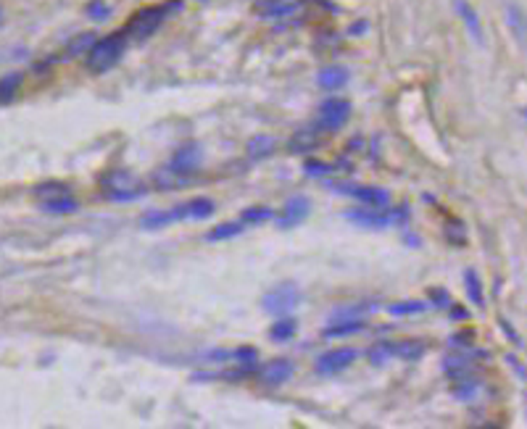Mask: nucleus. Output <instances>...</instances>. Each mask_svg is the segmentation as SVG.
<instances>
[{
	"mask_svg": "<svg viewBox=\"0 0 527 429\" xmlns=\"http://www.w3.org/2000/svg\"><path fill=\"white\" fill-rule=\"evenodd\" d=\"M424 351H427V345H424L422 340H401V343H393V356H396V358H404V361L422 358Z\"/></svg>",
	"mask_w": 527,
	"mask_h": 429,
	"instance_id": "nucleus-23",
	"label": "nucleus"
},
{
	"mask_svg": "<svg viewBox=\"0 0 527 429\" xmlns=\"http://www.w3.org/2000/svg\"><path fill=\"white\" fill-rule=\"evenodd\" d=\"M40 208H43L45 214H77L79 211V203L71 197V192L66 195H58V197H51V200H40Z\"/></svg>",
	"mask_w": 527,
	"mask_h": 429,
	"instance_id": "nucleus-22",
	"label": "nucleus"
},
{
	"mask_svg": "<svg viewBox=\"0 0 527 429\" xmlns=\"http://www.w3.org/2000/svg\"><path fill=\"white\" fill-rule=\"evenodd\" d=\"M329 187L340 192V195H351L356 197L359 203L369 208H388L390 206V195L388 190L382 187H367V185H340V182H332Z\"/></svg>",
	"mask_w": 527,
	"mask_h": 429,
	"instance_id": "nucleus-7",
	"label": "nucleus"
},
{
	"mask_svg": "<svg viewBox=\"0 0 527 429\" xmlns=\"http://www.w3.org/2000/svg\"><path fill=\"white\" fill-rule=\"evenodd\" d=\"M388 358H393V343L390 340H380L369 348V361L374 366H382Z\"/></svg>",
	"mask_w": 527,
	"mask_h": 429,
	"instance_id": "nucleus-31",
	"label": "nucleus"
},
{
	"mask_svg": "<svg viewBox=\"0 0 527 429\" xmlns=\"http://www.w3.org/2000/svg\"><path fill=\"white\" fill-rule=\"evenodd\" d=\"M346 219L348 222L359 224L364 229H388V227H404L409 219V206L398 208H369V206H362V208H354V211H346Z\"/></svg>",
	"mask_w": 527,
	"mask_h": 429,
	"instance_id": "nucleus-3",
	"label": "nucleus"
},
{
	"mask_svg": "<svg viewBox=\"0 0 527 429\" xmlns=\"http://www.w3.org/2000/svg\"><path fill=\"white\" fill-rule=\"evenodd\" d=\"M348 77H351V71H348L346 66H340V63H329V66L319 69V74H317V85H319L322 90H340V87L348 82Z\"/></svg>",
	"mask_w": 527,
	"mask_h": 429,
	"instance_id": "nucleus-17",
	"label": "nucleus"
},
{
	"mask_svg": "<svg viewBox=\"0 0 527 429\" xmlns=\"http://www.w3.org/2000/svg\"><path fill=\"white\" fill-rule=\"evenodd\" d=\"M309 214H312V200L306 195H293L287 197L285 206H282V214L275 216V219L280 229H290V227H298Z\"/></svg>",
	"mask_w": 527,
	"mask_h": 429,
	"instance_id": "nucleus-11",
	"label": "nucleus"
},
{
	"mask_svg": "<svg viewBox=\"0 0 527 429\" xmlns=\"http://www.w3.org/2000/svg\"><path fill=\"white\" fill-rule=\"evenodd\" d=\"M277 153V138L275 135H253L248 143H245V155L251 161H267Z\"/></svg>",
	"mask_w": 527,
	"mask_h": 429,
	"instance_id": "nucleus-13",
	"label": "nucleus"
},
{
	"mask_svg": "<svg viewBox=\"0 0 527 429\" xmlns=\"http://www.w3.org/2000/svg\"><path fill=\"white\" fill-rule=\"evenodd\" d=\"M501 326H503V332H506V337H509L511 343L522 345V337H519L517 332H514V329H511V326H509V321H506V319H501Z\"/></svg>",
	"mask_w": 527,
	"mask_h": 429,
	"instance_id": "nucleus-39",
	"label": "nucleus"
},
{
	"mask_svg": "<svg viewBox=\"0 0 527 429\" xmlns=\"http://www.w3.org/2000/svg\"><path fill=\"white\" fill-rule=\"evenodd\" d=\"M359 358V351L354 348H335L329 353H322L317 363H314V371L322 374V377H329V374H340L343 369H348L354 361Z\"/></svg>",
	"mask_w": 527,
	"mask_h": 429,
	"instance_id": "nucleus-10",
	"label": "nucleus"
},
{
	"mask_svg": "<svg viewBox=\"0 0 527 429\" xmlns=\"http://www.w3.org/2000/svg\"><path fill=\"white\" fill-rule=\"evenodd\" d=\"M472 343H475V332H469V329L459 332V337H451V345H456V348H464V345H472Z\"/></svg>",
	"mask_w": 527,
	"mask_h": 429,
	"instance_id": "nucleus-37",
	"label": "nucleus"
},
{
	"mask_svg": "<svg viewBox=\"0 0 527 429\" xmlns=\"http://www.w3.org/2000/svg\"><path fill=\"white\" fill-rule=\"evenodd\" d=\"M454 387H451V393L456 395L459 400H472L477 393H480V387H483V382L477 377H472L469 371H461V374H454Z\"/></svg>",
	"mask_w": 527,
	"mask_h": 429,
	"instance_id": "nucleus-18",
	"label": "nucleus"
},
{
	"mask_svg": "<svg viewBox=\"0 0 527 429\" xmlns=\"http://www.w3.org/2000/svg\"><path fill=\"white\" fill-rule=\"evenodd\" d=\"M169 224H174L172 208H150V211H145V214L140 216V229H145V232L164 229Z\"/></svg>",
	"mask_w": 527,
	"mask_h": 429,
	"instance_id": "nucleus-19",
	"label": "nucleus"
},
{
	"mask_svg": "<svg viewBox=\"0 0 527 429\" xmlns=\"http://www.w3.org/2000/svg\"><path fill=\"white\" fill-rule=\"evenodd\" d=\"M301 303V292L295 284H280V287H272V290L261 298V309L267 311L269 316H287L293 314Z\"/></svg>",
	"mask_w": 527,
	"mask_h": 429,
	"instance_id": "nucleus-5",
	"label": "nucleus"
},
{
	"mask_svg": "<svg viewBox=\"0 0 527 429\" xmlns=\"http://www.w3.org/2000/svg\"><path fill=\"white\" fill-rule=\"evenodd\" d=\"M256 371H259L261 385L280 387V385H285L287 379L295 374V363L290 358H272V361H267L264 366H259Z\"/></svg>",
	"mask_w": 527,
	"mask_h": 429,
	"instance_id": "nucleus-12",
	"label": "nucleus"
},
{
	"mask_svg": "<svg viewBox=\"0 0 527 429\" xmlns=\"http://www.w3.org/2000/svg\"><path fill=\"white\" fill-rule=\"evenodd\" d=\"M275 219V211L267 206H251V208H242L240 214V222L248 227V224H264V222H272Z\"/></svg>",
	"mask_w": 527,
	"mask_h": 429,
	"instance_id": "nucleus-29",
	"label": "nucleus"
},
{
	"mask_svg": "<svg viewBox=\"0 0 527 429\" xmlns=\"http://www.w3.org/2000/svg\"><path fill=\"white\" fill-rule=\"evenodd\" d=\"M449 316L454 319V321H467L469 319V311L467 309H461V306H449Z\"/></svg>",
	"mask_w": 527,
	"mask_h": 429,
	"instance_id": "nucleus-38",
	"label": "nucleus"
},
{
	"mask_svg": "<svg viewBox=\"0 0 527 429\" xmlns=\"http://www.w3.org/2000/svg\"><path fill=\"white\" fill-rule=\"evenodd\" d=\"M200 163H203V148H200L198 143H185V145H180L174 150L166 166H169L174 174L190 177V174H195L200 169Z\"/></svg>",
	"mask_w": 527,
	"mask_h": 429,
	"instance_id": "nucleus-8",
	"label": "nucleus"
},
{
	"mask_svg": "<svg viewBox=\"0 0 527 429\" xmlns=\"http://www.w3.org/2000/svg\"><path fill=\"white\" fill-rule=\"evenodd\" d=\"M66 192H71V190H69V185H63V182H43V185H37V187L32 190V195H35L37 203H40V200L58 197V195H66Z\"/></svg>",
	"mask_w": 527,
	"mask_h": 429,
	"instance_id": "nucleus-27",
	"label": "nucleus"
},
{
	"mask_svg": "<svg viewBox=\"0 0 527 429\" xmlns=\"http://www.w3.org/2000/svg\"><path fill=\"white\" fill-rule=\"evenodd\" d=\"M351 116V103L343 100V98H327L324 103L319 105V113H317V127L322 132H337L343 127Z\"/></svg>",
	"mask_w": 527,
	"mask_h": 429,
	"instance_id": "nucleus-6",
	"label": "nucleus"
},
{
	"mask_svg": "<svg viewBox=\"0 0 527 429\" xmlns=\"http://www.w3.org/2000/svg\"><path fill=\"white\" fill-rule=\"evenodd\" d=\"M506 19H509V26L514 37H517L519 45H525V16H522V9H519L517 3H509L506 6Z\"/></svg>",
	"mask_w": 527,
	"mask_h": 429,
	"instance_id": "nucleus-28",
	"label": "nucleus"
},
{
	"mask_svg": "<svg viewBox=\"0 0 527 429\" xmlns=\"http://www.w3.org/2000/svg\"><path fill=\"white\" fill-rule=\"evenodd\" d=\"M174 222H206L216 214V203L206 195H195L172 208Z\"/></svg>",
	"mask_w": 527,
	"mask_h": 429,
	"instance_id": "nucleus-9",
	"label": "nucleus"
},
{
	"mask_svg": "<svg viewBox=\"0 0 527 429\" xmlns=\"http://www.w3.org/2000/svg\"><path fill=\"white\" fill-rule=\"evenodd\" d=\"M124 51H127V32L124 29L111 32L106 37H98L96 43L90 45V51H87V69L96 71V74H106V71H111L119 63Z\"/></svg>",
	"mask_w": 527,
	"mask_h": 429,
	"instance_id": "nucleus-1",
	"label": "nucleus"
},
{
	"mask_svg": "<svg viewBox=\"0 0 527 429\" xmlns=\"http://www.w3.org/2000/svg\"><path fill=\"white\" fill-rule=\"evenodd\" d=\"M424 309H427L424 301H398V303H390L388 314L390 316H414V314H422Z\"/></svg>",
	"mask_w": 527,
	"mask_h": 429,
	"instance_id": "nucleus-30",
	"label": "nucleus"
},
{
	"mask_svg": "<svg viewBox=\"0 0 527 429\" xmlns=\"http://www.w3.org/2000/svg\"><path fill=\"white\" fill-rule=\"evenodd\" d=\"M96 40H98L96 32H85V35H79L77 40H74V43L66 48V53H69V56H79V53L90 51V45L96 43Z\"/></svg>",
	"mask_w": 527,
	"mask_h": 429,
	"instance_id": "nucleus-34",
	"label": "nucleus"
},
{
	"mask_svg": "<svg viewBox=\"0 0 527 429\" xmlns=\"http://www.w3.org/2000/svg\"><path fill=\"white\" fill-rule=\"evenodd\" d=\"M85 14L93 21H106V19H111V6L106 0H90L85 6Z\"/></svg>",
	"mask_w": 527,
	"mask_h": 429,
	"instance_id": "nucleus-33",
	"label": "nucleus"
},
{
	"mask_svg": "<svg viewBox=\"0 0 527 429\" xmlns=\"http://www.w3.org/2000/svg\"><path fill=\"white\" fill-rule=\"evenodd\" d=\"M172 11H182L180 0H172V3H161V6H143L140 11L132 14V19L127 21L124 32L132 40H148V37L156 32L158 26L164 24Z\"/></svg>",
	"mask_w": 527,
	"mask_h": 429,
	"instance_id": "nucleus-2",
	"label": "nucleus"
},
{
	"mask_svg": "<svg viewBox=\"0 0 527 429\" xmlns=\"http://www.w3.org/2000/svg\"><path fill=\"white\" fill-rule=\"evenodd\" d=\"M21 82H24V74H19V71H14V74H6V77H0V105L11 103V100L16 98Z\"/></svg>",
	"mask_w": 527,
	"mask_h": 429,
	"instance_id": "nucleus-26",
	"label": "nucleus"
},
{
	"mask_svg": "<svg viewBox=\"0 0 527 429\" xmlns=\"http://www.w3.org/2000/svg\"><path fill=\"white\" fill-rule=\"evenodd\" d=\"M245 232V224L237 219V222H225L219 224V227H214L211 232H206V240L208 242H222V240H232V237H237V234Z\"/></svg>",
	"mask_w": 527,
	"mask_h": 429,
	"instance_id": "nucleus-24",
	"label": "nucleus"
},
{
	"mask_svg": "<svg viewBox=\"0 0 527 429\" xmlns=\"http://www.w3.org/2000/svg\"><path fill=\"white\" fill-rule=\"evenodd\" d=\"M101 190L113 203H130V200H138V197L145 195V185L127 169H113V172L103 174L101 177Z\"/></svg>",
	"mask_w": 527,
	"mask_h": 429,
	"instance_id": "nucleus-4",
	"label": "nucleus"
},
{
	"mask_svg": "<svg viewBox=\"0 0 527 429\" xmlns=\"http://www.w3.org/2000/svg\"><path fill=\"white\" fill-rule=\"evenodd\" d=\"M464 287H467V298L475 303L477 309H485V295H483V279L475 269L464 272Z\"/></svg>",
	"mask_w": 527,
	"mask_h": 429,
	"instance_id": "nucleus-25",
	"label": "nucleus"
},
{
	"mask_svg": "<svg viewBox=\"0 0 527 429\" xmlns=\"http://www.w3.org/2000/svg\"><path fill=\"white\" fill-rule=\"evenodd\" d=\"M430 306L432 309H449L451 306V295L443 287H430Z\"/></svg>",
	"mask_w": 527,
	"mask_h": 429,
	"instance_id": "nucleus-36",
	"label": "nucleus"
},
{
	"mask_svg": "<svg viewBox=\"0 0 527 429\" xmlns=\"http://www.w3.org/2000/svg\"><path fill=\"white\" fill-rule=\"evenodd\" d=\"M332 172H335V166H329L324 161H306V166H303L306 177H329Z\"/></svg>",
	"mask_w": 527,
	"mask_h": 429,
	"instance_id": "nucleus-35",
	"label": "nucleus"
},
{
	"mask_svg": "<svg viewBox=\"0 0 527 429\" xmlns=\"http://www.w3.org/2000/svg\"><path fill=\"white\" fill-rule=\"evenodd\" d=\"M364 321L362 319H343V321H335V324H329L322 329V337L324 340H335V337H348V335H359L364 332Z\"/></svg>",
	"mask_w": 527,
	"mask_h": 429,
	"instance_id": "nucleus-21",
	"label": "nucleus"
},
{
	"mask_svg": "<svg viewBox=\"0 0 527 429\" xmlns=\"http://www.w3.org/2000/svg\"><path fill=\"white\" fill-rule=\"evenodd\" d=\"M451 3H454V11H456V16L464 21L467 32L472 35V40H475V43H483L485 32H483V24H480V19H477V11L469 6L467 0H451Z\"/></svg>",
	"mask_w": 527,
	"mask_h": 429,
	"instance_id": "nucleus-16",
	"label": "nucleus"
},
{
	"mask_svg": "<svg viewBox=\"0 0 527 429\" xmlns=\"http://www.w3.org/2000/svg\"><path fill=\"white\" fill-rule=\"evenodd\" d=\"M188 182V177H182V174H174L169 166L166 169H161V172L156 174V185L164 190H177L180 185H185Z\"/></svg>",
	"mask_w": 527,
	"mask_h": 429,
	"instance_id": "nucleus-32",
	"label": "nucleus"
},
{
	"mask_svg": "<svg viewBox=\"0 0 527 429\" xmlns=\"http://www.w3.org/2000/svg\"><path fill=\"white\" fill-rule=\"evenodd\" d=\"M298 332V321L290 314L287 316H277V321L269 326V340L272 343H290Z\"/></svg>",
	"mask_w": 527,
	"mask_h": 429,
	"instance_id": "nucleus-20",
	"label": "nucleus"
},
{
	"mask_svg": "<svg viewBox=\"0 0 527 429\" xmlns=\"http://www.w3.org/2000/svg\"><path fill=\"white\" fill-rule=\"evenodd\" d=\"M319 140H322V129L317 127V124L301 127L293 138H290V150H293V153H312V150L319 148Z\"/></svg>",
	"mask_w": 527,
	"mask_h": 429,
	"instance_id": "nucleus-15",
	"label": "nucleus"
},
{
	"mask_svg": "<svg viewBox=\"0 0 527 429\" xmlns=\"http://www.w3.org/2000/svg\"><path fill=\"white\" fill-rule=\"evenodd\" d=\"M301 3L303 0H259L256 11L267 19H287L301 9Z\"/></svg>",
	"mask_w": 527,
	"mask_h": 429,
	"instance_id": "nucleus-14",
	"label": "nucleus"
}]
</instances>
